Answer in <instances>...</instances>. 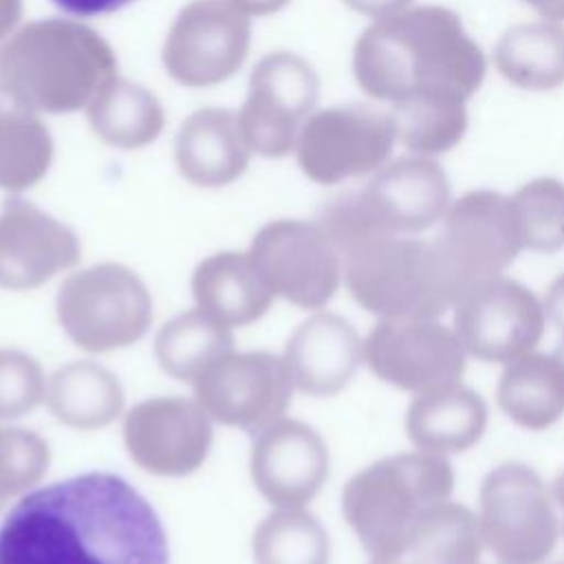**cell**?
<instances>
[{"instance_id":"obj_1","label":"cell","mask_w":564,"mask_h":564,"mask_svg":"<svg viewBox=\"0 0 564 564\" xmlns=\"http://www.w3.org/2000/svg\"><path fill=\"white\" fill-rule=\"evenodd\" d=\"M0 564H170L156 511L106 471L20 498L0 524Z\"/></svg>"},{"instance_id":"obj_2","label":"cell","mask_w":564,"mask_h":564,"mask_svg":"<svg viewBox=\"0 0 564 564\" xmlns=\"http://www.w3.org/2000/svg\"><path fill=\"white\" fill-rule=\"evenodd\" d=\"M487 59L458 13L441 4L408 7L372 20L355 42L359 88L390 106L412 99L467 101L482 84Z\"/></svg>"},{"instance_id":"obj_3","label":"cell","mask_w":564,"mask_h":564,"mask_svg":"<svg viewBox=\"0 0 564 564\" xmlns=\"http://www.w3.org/2000/svg\"><path fill=\"white\" fill-rule=\"evenodd\" d=\"M115 77L112 46L77 18L26 22L0 44V95L35 115L86 110Z\"/></svg>"},{"instance_id":"obj_4","label":"cell","mask_w":564,"mask_h":564,"mask_svg":"<svg viewBox=\"0 0 564 564\" xmlns=\"http://www.w3.org/2000/svg\"><path fill=\"white\" fill-rule=\"evenodd\" d=\"M452 489L454 469L443 454L401 452L357 471L344 487L341 511L372 560L397 562Z\"/></svg>"},{"instance_id":"obj_5","label":"cell","mask_w":564,"mask_h":564,"mask_svg":"<svg viewBox=\"0 0 564 564\" xmlns=\"http://www.w3.org/2000/svg\"><path fill=\"white\" fill-rule=\"evenodd\" d=\"M339 256L352 300L381 319H436L456 304L434 240L375 234Z\"/></svg>"},{"instance_id":"obj_6","label":"cell","mask_w":564,"mask_h":564,"mask_svg":"<svg viewBox=\"0 0 564 564\" xmlns=\"http://www.w3.org/2000/svg\"><path fill=\"white\" fill-rule=\"evenodd\" d=\"M55 311L64 333L79 348L112 352L145 335L152 322V297L132 269L99 262L62 282Z\"/></svg>"},{"instance_id":"obj_7","label":"cell","mask_w":564,"mask_h":564,"mask_svg":"<svg viewBox=\"0 0 564 564\" xmlns=\"http://www.w3.org/2000/svg\"><path fill=\"white\" fill-rule=\"evenodd\" d=\"M478 527L500 564H540L557 544L560 522L544 480L524 463H502L480 482Z\"/></svg>"},{"instance_id":"obj_8","label":"cell","mask_w":564,"mask_h":564,"mask_svg":"<svg viewBox=\"0 0 564 564\" xmlns=\"http://www.w3.org/2000/svg\"><path fill=\"white\" fill-rule=\"evenodd\" d=\"M432 240L456 302L476 284L500 275L524 249L511 196L494 189L465 192L449 203L443 231Z\"/></svg>"},{"instance_id":"obj_9","label":"cell","mask_w":564,"mask_h":564,"mask_svg":"<svg viewBox=\"0 0 564 564\" xmlns=\"http://www.w3.org/2000/svg\"><path fill=\"white\" fill-rule=\"evenodd\" d=\"M397 145L390 110L346 104L315 110L304 123L295 159L300 170L319 185H337L381 170Z\"/></svg>"},{"instance_id":"obj_10","label":"cell","mask_w":564,"mask_h":564,"mask_svg":"<svg viewBox=\"0 0 564 564\" xmlns=\"http://www.w3.org/2000/svg\"><path fill=\"white\" fill-rule=\"evenodd\" d=\"M317 99L319 77L308 59L291 51L264 55L249 77L247 99L238 110L251 152L269 159L295 152Z\"/></svg>"},{"instance_id":"obj_11","label":"cell","mask_w":564,"mask_h":564,"mask_svg":"<svg viewBox=\"0 0 564 564\" xmlns=\"http://www.w3.org/2000/svg\"><path fill=\"white\" fill-rule=\"evenodd\" d=\"M251 18L231 0H194L181 9L163 42L167 75L187 88L227 82L247 59Z\"/></svg>"},{"instance_id":"obj_12","label":"cell","mask_w":564,"mask_h":564,"mask_svg":"<svg viewBox=\"0 0 564 564\" xmlns=\"http://www.w3.org/2000/svg\"><path fill=\"white\" fill-rule=\"evenodd\" d=\"M247 253L273 295L302 308L326 306L344 275L341 258L319 223L273 220L253 236Z\"/></svg>"},{"instance_id":"obj_13","label":"cell","mask_w":564,"mask_h":564,"mask_svg":"<svg viewBox=\"0 0 564 564\" xmlns=\"http://www.w3.org/2000/svg\"><path fill=\"white\" fill-rule=\"evenodd\" d=\"M544 315V306L524 284L496 275L454 304V333L471 357L511 364L538 346Z\"/></svg>"},{"instance_id":"obj_14","label":"cell","mask_w":564,"mask_h":564,"mask_svg":"<svg viewBox=\"0 0 564 564\" xmlns=\"http://www.w3.org/2000/svg\"><path fill=\"white\" fill-rule=\"evenodd\" d=\"M192 386L212 421L249 432L282 419L293 392L284 359L264 350H231L207 366Z\"/></svg>"},{"instance_id":"obj_15","label":"cell","mask_w":564,"mask_h":564,"mask_svg":"<svg viewBox=\"0 0 564 564\" xmlns=\"http://www.w3.org/2000/svg\"><path fill=\"white\" fill-rule=\"evenodd\" d=\"M364 361L381 381L421 394L460 381L465 348L436 319H381L364 341Z\"/></svg>"},{"instance_id":"obj_16","label":"cell","mask_w":564,"mask_h":564,"mask_svg":"<svg viewBox=\"0 0 564 564\" xmlns=\"http://www.w3.org/2000/svg\"><path fill=\"white\" fill-rule=\"evenodd\" d=\"M212 438V416L196 399H145L123 419V443L130 458L156 476L196 471L209 454Z\"/></svg>"},{"instance_id":"obj_17","label":"cell","mask_w":564,"mask_h":564,"mask_svg":"<svg viewBox=\"0 0 564 564\" xmlns=\"http://www.w3.org/2000/svg\"><path fill=\"white\" fill-rule=\"evenodd\" d=\"M249 467L271 505L304 507L326 482L328 447L317 430L282 416L256 432Z\"/></svg>"},{"instance_id":"obj_18","label":"cell","mask_w":564,"mask_h":564,"mask_svg":"<svg viewBox=\"0 0 564 564\" xmlns=\"http://www.w3.org/2000/svg\"><path fill=\"white\" fill-rule=\"evenodd\" d=\"M77 234L29 200L11 198L0 209V286L29 291L77 264Z\"/></svg>"},{"instance_id":"obj_19","label":"cell","mask_w":564,"mask_h":564,"mask_svg":"<svg viewBox=\"0 0 564 564\" xmlns=\"http://www.w3.org/2000/svg\"><path fill=\"white\" fill-rule=\"evenodd\" d=\"M357 194L381 231L414 236L443 220L452 189L434 159L414 154L386 163Z\"/></svg>"},{"instance_id":"obj_20","label":"cell","mask_w":564,"mask_h":564,"mask_svg":"<svg viewBox=\"0 0 564 564\" xmlns=\"http://www.w3.org/2000/svg\"><path fill=\"white\" fill-rule=\"evenodd\" d=\"M282 359L293 388L311 397H333L364 361V341L348 319L319 311L291 333Z\"/></svg>"},{"instance_id":"obj_21","label":"cell","mask_w":564,"mask_h":564,"mask_svg":"<svg viewBox=\"0 0 564 564\" xmlns=\"http://www.w3.org/2000/svg\"><path fill=\"white\" fill-rule=\"evenodd\" d=\"M251 148L242 134L238 112L227 108H203L192 112L174 145L181 176L198 187H223L245 174Z\"/></svg>"},{"instance_id":"obj_22","label":"cell","mask_w":564,"mask_h":564,"mask_svg":"<svg viewBox=\"0 0 564 564\" xmlns=\"http://www.w3.org/2000/svg\"><path fill=\"white\" fill-rule=\"evenodd\" d=\"M487 427V405L460 383L421 392L405 412L408 438L423 452L449 454L476 445Z\"/></svg>"},{"instance_id":"obj_23","label":"cell","mask_w":564,"mask_h":564,"mask_svg":"<svg viewBox=\"0 0 564 564\" xmlns=\"http://www.w3.org/2000/svg\"><path fill=\"white\" fill-rule=\"evenodd\" d=\"M192 295L198 308L229 328L260 319L275 297L249 253L238 251L205 258L192 273Z\"/></svg>"},{"instance_id":"obj_24","label":"cell","mask_w":564,"mask_h":564,"mask_svg":"<svg viewBox=\"0 0 564 564\" xmlns=\"http://www.w3.org/2000/svg\"><path fill=\"white\" fill-rule=\"evenodd\" d=\"M498 405L520 427L546 430L564 414V344L555 352H527L507 364Z\"/></svg>"},{"instance_id":"obj_25","label":"cell","mask_w":564,"mask_h":564,"mask_svg":"<svg viewBox=\"0 0 564 564\" xmlns=\"http://www.w3.org/2000/svg\"><path fill=\"white\" fill-rule=\"evenodd\" d=\"M51 414L75 430H97L112 423L126 403L119 379L95 361H70L46 381Z\"/></svg>"},{"instance_id":"obj_26","label":"cell","mask_w":564,"mask_h":564,"mask_svg":"<svg viewBox=\"0 0 564 564\" xmlns=\"http://www.w3.org/2000/svg\"><path fill=\"white\" fill-rule=\"evenodd\" d=\"M498 73L522 90H553L564 84V26L553 20L509 26L494 48Z\"/></svg>"},{"instance_id":"obj_27","label":"cell","mask_w":564,"mask_h":564,"mask_svg":"<svg viewBox=\"0 0 564 564\" xmlns=\"http://www.w3.org/2000/svg\"><path fill=\"white\" fill-rule=\"evenodd\" d=\"M99 141L121 150H137L159 139L165 126L161 101L148 88L115 77L86 108Z\"/></svg>"},{"instance_id":"obj_28","label":"cell","mask_w":564,"mask_h":564,"mask_svg":"<svg viewBox=\"0 0 564 564\" xmlns=\"http://www.w3.org/2000/svg\"><path fill=\"white\" fill-rule=\"evenodd\" d=\"M231 328L198 306L163 324L154 339V355L161 370L187 383H194L207 366L231 352Z\"/></svg>"},{"instance_id":"obj_29","label":"cell","mask_w":564,"mask_h":564,"mask_svg":"<svg viewBox=\"0 0 564 564\" xmlns=\"http://www.w3.org/2000/svg\"><path fill=\"white\" fill-rule=\"evenodd\" d=\"M53 163V137L40 115L0 106V189L20 194L40 183Z\"/></svg>"},{"instance_id":"obj_30","label":"cell","mask_w":564,"mask_h":564,"mask_svg":"<svg viewBox=\"0 0 564 564\" xmlns=\"http://www.w3.org/2000/svg\"><path fill=\"white\" fill-rule=\"evenodd\" d=\"M251 551L256 564H328L330 542L304 507H275L256 527Z\"/></svg>"},{"instance_id":"obj_31","label":"cell","mask_w":564,"mask_h":564,"mask_svg":"<svg viewBox=\"0 0 564 564\" xmlns=\"http://www.w3.org/2000/svg\"><path fill=\"white\" fill-rule=\"evenodd\" d=\"M397 141L412 154L436 156L454 145L467 132V101L460 99H412L390 108Z\"/></svg>"},{"instance_id":"obj_32","label":"cell","mask_w":564,"mask_h":564,"mask_svg":"<svg viewBox=\"0 0 564 564\" xmlns=\"http://www.w3.org/2000/svg\"><path fill=\"white\" fill-rule=\"evenodd\" d=\"M480 544L478 516L460 502L445 500L423 520L410 555L414 564H478Z\"/></svg>"},{"instance_id":"obj_33","label":"cell","mask_w":564,"mask_h":564,"mask_svg":"<svg viewBox=\"0 0 564 564\" xmlns=\"http://www.w3.org/2000/svg\"><path fill=\"white\" fill-rule=\"evenodd\" d=\"M520 223L522 247L535 253L564 249V183L538 176L511 196Z\"/></svg>"},{"instance_id":"obj_34","label":"cell","mask_w":564,"mask_h":564,"mask_svg":"<svg viewBox=\"0 0 564 564\" xmlns=\"http://www.w3.org/2000/svg\"><path fill=\"white\" fill-rule=\"evenodd\" d=\"M51 463L48 443L24 427H0V509L42 480Z\"/></svg>"},{"instance_id":"obj_35","label":"cell","mask_w":564,"mask_h":564,"mask_svg":"<svg viewBox=\"0 0 564 564\" xmlns=\"http://www.w3.org/2000/svg\"><path fill=\"white\" fill-rule=\"evenodd\" d=\"M46 379L40 364L13 348H0V421L18 419L42 403Z\"/></svg>"},{"instance_id":"obj_36","label":"cell","mask_w":564,"mask_h":564,"mask_svg":"<svg viewBox=\"0 0 564 564\" xmlns=\"http://www.w3.org/2000/svg\"><path fill=\"white\" fill-rule=\"evenodd\" d=\"M57 9H62L68 18H99L115 13L134 0H51Z\"/></svg>"},{"instance_id":"obj_37","label":"cell","mask_w":564,"mask_h":564,"mask_svg":"<svg viewBox=\"0 0 564 564\" xmlns=\"http://www.w3.org/2000/svg\"><path fill=\"white\" fill-rule=\"evenodd\" d=\"M542 306H544V313H546L549 322L555 326V330L564 339V273H560L551 282V286H549V291L544 295V304Z\"/></svg>"},{"instance_id":"obj_38","label":"cell","mask_w":564,"mask_h":564,"mask_svg":"<svg viewBox=\"0 0 564 564\" xmlns=\"http://www.w3.org/2000/svg\"><path fill=\"white\" fill-rule=\"evenodd\" d=\"M344 4L366 18L379 20V18H386V15L408 9L412 4V0H344Z\"/></svg>"},{"instance_id":"obj_39","label":"cell","mask_w":564,"mask_h":564,"mask_svg":"<svg viewBox=\"0 0 564 564\" xmlns=\"http://www.w3.org/2000/svg\"><path fill=\"white\" fill-rule=\"evenodd\" d=\"M22 18V0H0V44L18 29Z\"/></svg>"},{"instance_id":"obj_40","label":"cell","mask_w":564,"mask_h":564,"mask_svg":"<svg viewBox=\"0 0 564 564\" xmlns=\"http://www.w3.org/2000/svg\"><path fill=\"white\" fill-rule=\"evenodd\" d=\"M240 11H245L249 18H262L278 13L284 9L291 0H231Z\"/></svg>"},{"instance_id":"obj_41","label":"cell","mask_w":564,"mask_h":564,"mask_svg":"<svg viewBox=\"0 0 564 564\" xmlns=\"http://www.w3.org/2000/svg\"><path fill=\"white\" fill-rule=\"evenodd\" d=\"M531 9H535L542 20H553V22H564V0H522Z\"/></svg>"},{"instance_id":"obj_42","label":"cell","mask_w":564,"mask_h":564,"mask_svg":"<svg viewBox=\"0 0 564 564\" xmlns=\"http://www.w3.org/2000/svg\"><path fill=\"white\" fill-rule=\"evenodd\" d=\"M553 498H555V502L560 505V509L564 513V471L553 482Z\"/></svg>"},{"instance_id":"obj_43","label":"cell","mask_w":564,"mask_h":564,"mask_svg":"<svg viewBox=\"0 0 564 564\" xmlns=\"http://www.w3.org/2000/svg\"><path fill=\"white\" fill-rule=\"evenodd\" d=\"M370 564H397V562H379V560H372Z\"/></svg>"}]
</instances>
